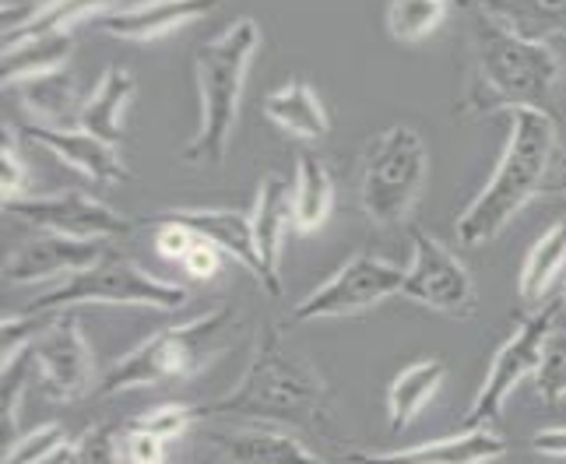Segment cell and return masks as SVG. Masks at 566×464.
I'll return each mask as SVG.
<instances>
[{
  "label": "cell",
  "mask_w": 566,
  "mask_h": 464,
  "mask_svg": "<svg viewBox=\"0 0 566 464\" xmlns=\"http://www.w3.org/2000/svg\"><path fill=\"white\" fill-rule=\"evenodd\" d=\"M120 451H124L127 464H166L169 443L127 422V425H120Z\"/></svg>",
  "instance_id": "d6a6232c"
},
{
  "label": "cell",
  "mask_w": 566,
  "mask_h": 464,
  "mask_svg": "<svg viewBox=\"0 0 566 464\" xmlns=\"http://www.w3.org/2000/svg\"><path fill=\"white\" fill-rule=\"evenodd\" d=\"M67 464H127L120 451V430L116 425H92L71 443Z\"/></svg>",
  "instance_id": "4dcf8cb0"
},
{
  "label": "cell",
  "mask_w": 566,
  "mask_h": 464,
  "mask_svg": "<svg viewBox=\"0 0 566 464\" xmlns=\"http://www.w3.org/2000/svg\"><path fill=\"white\" fill-rule=\"evenodd\" d=\"M0 187H4V201L25 198V187H29V166L14 145V134L8 130H4V141H0Z\"/></svg>",
  "instance_id": "836d02e7"
},
{
  "label": "cell",
  "mask_w": 566,
  "mask_h": 464,
  "mask_svg": "<svg viewBox=\"0 0 566 464\" xmlns=\"http://www.w3.org/2000/svg\"><path fill=\"white\" fill-rule=\"evenodd\" d=\"M335 208V180L314 151H303L292 177V229L317 232Z\"/></svg>",
  "instance_id": "cb8c5ba5"
},
{
  "label": "cell",
  "mask_w": 566,
  "mask_h": 464,
  "mask_svg": "<svg viewBox=\"0 0 566 464\" xmlns=\"http://www.w3.org/2000/svg\"><path fill=\"white\" fill-rule=\"evenodd\" d=\"M429 177V151L416 127L395 124L363 151L359 204L374 225H401L412 215Z\"/></svg>",
  "instance_id": "8992f818"
},
{
  "label": "cell",
  "mask_w": 566,
  "mask_h": 464,
  "mask_svg": "<svg viewBox=\"0 0 566 464\" xmlns=\"http://www.w3.org/2000/svg\"><path fill=\"white\" fill-rule=\"evenodd\" d=\"M563 314V299L542 303L528 320H521L517 331L500 345V352L493 356L490 373H485L479 394L472 398V409L464 415V425H493L503 412L506 398L514 394V387H521L528 377L538 373L545 345L556 335V320Z\"/></svg>",
  "instance_id": "ba28073f"
},
{
  "label": "cell",
  "mask_w": 566,
  "mask_h": 464,
  "mask_svg": "<svg viewBox=\"0 0 566 464\" xmlns=\"http://www.w3.org/2000/svg\"><path fill=\"white\" fill-rule=\"evenodd\" d=\"M222 257H226V254H222L219 246L198 236V243H193V246H190V254L184 257V271H187L190 278H198V282H211L214 275H219Z\"/></svg>",
  "instance_id": "d590c367"
},
{
  "label": "cell",
  "mask_w": 566,
  "mask_h": 464,
  "mask_svg": "<svg viewBox=\"0 0 566 464\" xmlns=\"http://www.w3.org/2000/svg\"><path fill=\"white\" fill-rule=\"evenodd\" d=\"M187 303V288L148 275L142 264L120 254H106L77 275L64 278L56 288L32 299L22 314H67L74 306H151L172 314Z\"/></svg>",
  "instance_id": "52a82bcc"
},
{
  "label": "cell",
  "mask_w": 566,
  "mask_h": 464,
  "mask_svg": "<svg viewBox=\"0 0 566 464\" xmlns=\"http://www.w3.org/2000/svg\"><path fill=\"white\" fill-rule=\"evenodd\" d=\"M401 293H405V267L363 250V254L348 257L335 275L292 306V320L303 324V320L356 317L363 309H374Z\"/></svg>",
  "instance_id": "9c48e42d"
},
{
  "label": "cell",
  "mask_w": 566,
  "mask_h": 464,
  "mask_svg": "<svg viewBox=\"0 0 566 464\" xmlns=\"http://www.w3.org/2000/svg\"><path fill=\"white\" fill-rule=\"evenodd\" d=\"M454 0H390L387 32L398 43H419L429 32H437Z\"/></svg>",
  "instance_id": "83f0119b"
},
{
  "label": "cell",
  "mask_w": 566,
  "mask_h": 464,
  "mask_svg": "<svg viewBox=\"0 0 566 464\" xmlns=\"http://www.w3.org/2000/svg\"><path fill=\"white\" fill-rule=\"evenodd\" d=\"M214 8L219 0H138V4L106 11L92 25L113 39H124V43H151L172 29L198 22Z\"/></svg>",
  "instance_id": "ac0fdd59"
},
{
  "label": "cell",
  "mask_w": 566,
  "mask_h": 464,
  "mask_svg": "<svg viewBox=\"0 0 566 464\" xmlns=\"http://www.w3.org/2000/svg\"><path fill=\"white\" fill-rule=\"evenodd\" d=\"M43 4H50V0H4V25L18 22V18H25L29 11L43 8Z\"/></svg>",
  "instance_id": "f35d334b"
},
{
  "label": "cell",
  "mask_w": 566,
  "mask_h": 464,
  "mask_svg": "<svg viewBox=\"0 0 566 464\" xmlns=\"http://www.w3.org/2000/svg\"><path fill=\"white\" fill-rule=\"evenodd\" d=\"M566 267V215L556 219L549 229L535 240V246L528 250L517 278V293L524 303H542L549 296L553 282L559 278V271Z\"/></svg>",
  "instance_id": "d4e9b609"
},
{
  "label": "cell",
  "mask_w": 566,
  "mask_h": 464,
  "mask_svg": "<svg viewBox=\"0 0 566 464\" xmlns=\"http://www.w3.org/2000/svg\"><path fill=\"white\" fill-rule=\"evenodd\" d=\"M443 377H447V366L440 359H419L412 366H405V370L390 380V387H387L390 433L395 436L405 433L408 425L422 415V409L437 398V391L443 387Z\"/></svg>",
  "instance_id": "603a6c76"
},
{
  "label": "cell",
  "mask_w": 566,
  "mask_h": 464,
  "mask_svg": "<svg viewBox=\"0 0 566 464\" xmlns=\"http://www.w3.org/2000/svg\"><path fill=\"white\" fill-rule=\"evenodd\" d=\"M485 11H493L500 18H511L517 11H532V14H545V18H559L566 14V0H482Z\"/></svg>",
  "instance_id": "8d00e7d4"
},
{
  "label": "cell",
  "mask_w": 566,
  "mask_h": 464,
  "mask_svg": "<svg viewBox=\"0 0 566 464\" xmlns=\"http://www.w3.org/2000/svg\"><path fill=\"white\" fill-rule=\"evenodd\" d=\"M29 352L39 373V387L50 401H77L92 394L95 380V359L92 345L82 335L77 314H43L35 338L29 341Z\"/></svg>",
  "instance_id": "30bf717a"
},
{
  "label": "cell",
  "mask_w": 566,
  "mask_h": 464,
  "mask_svg": "<svg viewBox=\"0 0 566 464\" xmlns=\"http://www.w3.org/2000/svg\"><path fill=\"white\" fill-rule=\"evenodd\" d=\"M134 88H138L134 85V74L109 64L103 82L95 85V92L82 103V120H77V127L116 148L124 141V113L134 99Z\"/></svg>",
  "instance_id": "44dd1931"
},
{
  "label": "cell",
  "mask_w": 566,
  "mask_h": 464,
  "mask_svg": "<svg viewBox=\"0 0 566 464\" xmlns=\"http://www.w3.org/2000/svg\"><path fill=\"white\" fill-rule=\"evenodd\" d=\"M109 254L106 240H71V236H35L22 250H14L4 264V278L11 285H32L50 278H71L77 271L99 264Z\"/></svg>",
  "instance_id": "5bb4252c"
},
{
  "label": "cell",
  "mask_w": 566,
  "mask_h": 464,
  "mask_svg": "<svg viewBox=\"0 0 566 464\" xmlns=\"http://www.w3.org/2000/svg\"><path fill=\"white\" fill-rule=\"evenodd\" d=\"M67 433H64V425H56V422H46V425H35L32 433L25 436H18L14 443H8L4 447V464H39L43 457L56 454L61 447H67Z\"/></svg>",
  "instance_id": "f546056e"
},
{
  "label": "cell",
  "mask_w": 566,
  "mask_h": 464,
  "mask_svg": "<svg viewBox=\"0 0 566 464\" xmlns=\"http://www.w3.org/2000/svg\"><path fill=\"white\" fill-rule=\"evenodd\" d=\"M250 225H253V243H258V254L268 271V296L282 299V246H285V232L292 229V187L268 172L258 187V201L250 211Z\"/></svg>",
  "instance_id": "d6986e66"
},
{
  "label": "cell",
  "mask_w": 566,
  "mask_h": 464,
  "mask_svg": "<svg viewBox=\"0 0 566 464\" xmlns=\"http://www.w3.org/2000/svg\"><path fill=\"white\" fill-rule=\"evenodd\" d=\"M74 32H35V35H4V85L22 88L39 77L61 74L71 61Z\"/></svg>",
  "instance_id": "ffe728a7"
},
{
  "label": "cell",
  "mask_w": 566,
  "mask_h": 464,
  "mask_svg": "<svg viewBox=\"0 0 566 464\" xmlns=\"http://www.w3.org/2000/svg\"><path fill=\"white\" fill-rule=\"evenodd\" d=\"M205 440L214 451H222L232 464H331L310 451L300 436L268 422L232 419V425H211V430H205Z\"/></svg>",
  "instance_id": "4fadbf2b"
},
{
  "label": "cell",
  "mask_w": 566,
  "mask_h": 464,
  "mask_svg": "<svg viewBox=\"0 0 566 464\" xmlns=\"http://www.w3.org/2000/svg\"><path fill=\"white\" fill-rule=\"evenodd\" d=\"M22 134L39 145L46 148L56 162H64L67 169L82 172L85 180L92 183H124L130 172L120 159V151H116L113 145L99 141L95 134L82 130V127H46V124H25Z\"/></svg>",
  "instance_id": "9a60e30c"
},
{
  "label": "cell",
  "mask_w": 566,
  "mask_h": 464,
  "mask_svg": "<svg viewBox=\"0 0 566 464\" xmlns=\"http://www.w3.org/2000/svg\"><path fill=\"white\" fill-rule=\"evenodd\" d=\"M261 46V29L253 18H237L229 29L193 53V77L201 95L198 134L184 148L190 166H222L232 141V127L240 116V99L247 88V71Z\"/></svg>",
  "instance_id": "277c9868"
},
{
  "label": "cell",
  "mask_w": 566,
  "mask_h": 464,
  "mask_svg": "<svg viewBox=\"0 0 566 464\" xmlns=\"http://www.w3.org/2000/svg\"><path fill=\"white\" fill-rule=\"evenodd\" d=\"M116 0H50V4L29 11L25 18L4 25V35H35V32H71L77 22H95L113 11Z\"/></svg>",
  "instance_id": "4316f807"
},
{
  "label": "cell",
  "mask_w": 566,
  "mask_h": 464,
  "mask_svg": "<svg viewBox=\"0 0 566 464\" xmlns=\"http://www.w3.org/2000/svg\"><path fill=\"white\" fill-rule=\"evenodd\" d=\"M159 222H180L187 229L198 232L201 240L214 243L226 257H237L253 282L261 285V293H268V271L258 254V243H253V225L247 211H229V208H172L163 215H151Z\"/></svg>",
  "instance_id": "e0dca14e"
},
{
  "label": "cell",
  "mask_w": 566,
  "mask_h": 464,
  "mask_svg": "<svg viewBox=\"0 0 566 464\" xmlns=\"http://www.w3.org/2000/svg\"><path fill=\"white\" fill-rule=\"evenodd\" d=\"M553 190H566V155L556 148V120L545 109H517L511 113V134H506L503 155L472 204L458 222V243L482 246L493 243L500 232L514 222L535 198Z\"/></svg>",
  "instance_id": "7a4b0ae2"
},
{
  "label": "cell",
  "mask_w": 566,
  "mask_h": 464,
  "mask_svg": "<svg viewBox=\"0 0 566 464\" xmlns=\"http://www.w3.org/2000/svg\"><path fill=\"white\" fill-rule=\"evenodd\" d=\"M401 296L454 320H472L479 314L475 282L464 261L422 229L412 232V264L405 267Z\"/></svg>",
  "instance_id": "8fae6325"
},
{
  "label": "cell",
  "mask_w": 566,
  "mask_h": 464,
  "mask_svg": "<svg viewBox=\"0 0 566 464\" xmlns=\"http://www.w3.org/2000/svg\"><path fill=\"white\" fill-rule=\"evenodd\" d=\"M201 415L268 422L282 425V430H303L327 443H342L335 394L317 373V366H310L285 341L282 327H268L240 383L229 394L205 401Z\"/></svg>",
  "instance_id": "6da1fadb"
},
{
  "label": "cell",
  "mask_w": 566,
  "mask_h": 464,
  "mask_svg": "<svg viewBox=\"0 0 566 464\" xmlns=\"http://www.w3.org/2000/svg\"><path fill=\"white\" fill-rule=\"evenodd\" d=\"M506 454V440L493 425H464L461 433L426 440L416 447L387 451V454H348L353 464H493Z\"/></svg>",
  "instance_id": "2e32d148"
},
{
  "label": "cell",
  "mask_w": 566,
  "mask_h": 464,
  "mask_svg": "<svg viewBox=\"0 0 566 464\" xmlns=\"http://www.w3.org/2000/svg\"><path fill=\"white\" fill-rule=\"evenodd\" d=\"M559 299H563V314H566V288H563V296H559Z\"/></svg>",
  "instance_id": "ab89813d"
},
{
  "label": "cell",
  "mask_w": 566,
  "mask_h": 464,
  "mask_svg": "<svg viewBox=\"0 0 566 464\" xmlns=\"http://www.w3.org/2000/svg\"><path fill=\"white\" fill-rule=\"evenodd\" d=\"M4 215H14L18 222H29L43 232H56V236L71 240H116L130 229V219L113 211L92 193H43V198H18L4 201Z\"/></svg>",
  "instance_id": "7c38bea8"
},
{
  "label": "cell",
  "mask_w": 566,
  "mask_h": 464,
  "mask_svg": "<svg viewBox=\"0 0 566 464\" xmlns=\"http://www.w3.org/2000/svg\"><path fill=\"white\" fill-rule=\"evenodd\" d=\"M25 92V106L35 113V124H46V127H77L82 120V103L77 99V85L67 71L61 74H50V77H39V82L22 85Z\"/></svg>",
  "instance_id": "484cf974"
},
{
  "label": "cell",
  "mask_w": 566,
  "mask_h": 464,
  "mask_svg": "<svg viewBox=\"0 0 566 464\" xmlns=\"http://www.w3.org/2000/svg\"><path fill=\"white\" fill-rule=\"evenodd\" d=\"M237 320L229 306H214L208 314L193 317L187 324L166 327V331L151 335L127 356L116 359L109 370L99 377L95 398H116L127 391H145V387L159 383H180L198 377L205 366L219 356L226 331Z\"/></svg>",
  "instance_id": "5b68a950"
},
{
  "label": "cell",
  "mask_w": 566,
  "mask_h": 464,
  "mask_svg": "<svg viewBox=\"0 0 566 464\" xmlns=\"http://www.w3.org/2000/svg\"><path fill=\"white\" fill-rule=\"evenodd\" d=\"M532 447H535V454H545V457H566V425L535 433Z\"/></svg>",
  "instance_id": "74e56055"
},
{
  "label": "cell",
  "mask_w": 566,
  "mask_h": 464,
  "mask_svg": "<svg viewBox=\"0 0 566 464\" xmlns=\"http://www.w3.org/2000/svg\"><path fill=\"white\" fill-rule=\"evenodd\" d=\"M535 394L545 404L566 401V331H559V327H556V335L549 338V345H545L542 366L535 373Z\"/></svg>",
  "instance_id": "1f68e13d"
},
{
  "label": "cell",
  "mask_w": 566,
  "mask_h": 464,
  "mask_svg": "<svg viewBox=\"0 0 566 464\" xmlns=\"http://www.w3.org/2000/svg\"><path fill=\"white\" fill-rule=\"evenodd\" d=\"M205 415H201V404H184V401H169V404H159V409H148L142 415H134L130 425H138V430L159 436L166 443H177L180 436H187L193 425H198Z\"/></svg>",
  "instance_id": "f1b7e54d"
},
{
  "label": "cell",
  "mask_w": 566,
  "mask_h": 464,
  "mask_svg": "<svg viewBox=\"0 0 566 464\" xmlns=\"http://www.w3.org/2000/svg\"><path fill=\"white\" fill-rule=\"evenodd\" d=\"M148 225L155 229V250L166 257V261H177L184 264V257L190 254V246L198 243V232L180 225V222H159V219H148Z\"/></svg>",
  "instance_id": "e575fe53"
},
{
  "label": "cell",
  "mask_w": 566,
  "mask_h": 464,
  "mask_svg": "<svg viewBox=\"0 0 566 464\" xmlns=\"http://www.w3.org/2000/svg\"><path fill=\"white\" fill-rule=\"evenodd\" d=\"M559 56L556 50L521 32L506 18L482 11L475 22V82L468 92V106L479 113L500 109H545L559 88Z\"/></svg>",
  "instance_id": "3957f363"
},
{
  "label": "cell",
  "mask_w": 566,
  "mask_h": 464,
  "mask_svg": "<svg viewBox=\"0 0 566 464\" xmlns=\"http://www.w3.org/2000/svg\"><path fill=\"white\" fill-rule=\"evenodd\" d=\"M264 116L275 127H282L285 134H292V138H303V141H321L331 130L321 95L310 88L303 77L279 85L275 92H268Z\"/></svg>",
  "instance_id": "7402d4cb"
}]
</instances>
